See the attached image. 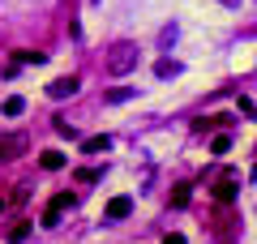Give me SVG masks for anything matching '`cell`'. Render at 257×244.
I'll return each mask as SVG.
<instances>
[{
	"mask_svg": "<svg viewBox=\"0 0 257 244\" xmlns=\"http://www.w3.org/2000/svg\"><path fill=\"white\" fill-rule=\"evenodd\" d=\"M47 52H13V64H43Z\"/></svg>",
	"mask_w": 257,
	"mask_h": 244,
	"instance_id": "8fae6325",
	"label": "cell"
},
{
	"mask_svg": "<svg viewBox=\"0 0 257 244\" xmlns=\"http://www.w3.org/2000/svg\"><path fill=\"white\" fill-rule=\"evenodd\" d=\"M90 5H99V0H90Z\"/></svg>",
	"mask_w": 257,
	"mask_h": 244,
	"instance_id": "7402d4cb",
	"label": "cell"
},
{
	"mask_svg": "<svg viewBox=\"0 0 257 244\" xmlns=\"http://www.w3.org/2000/svg\"><path fill=\"white\" fill-rule=\"evenodd\" d=\"M0 214H5V197H0Z\"/></svg>",
	"mask_w": 257,
	"mask_h": 244,
	"instance_id": "ffe728a7",
	"label": "cell"
},
{
	"mask_svg": "<svg viewBox=\"0 0 257 244\" xmlns=\"http://www.w3.org/2000/svg\"><path fill=\"white\" fill-rule=\"evenodd\" d=\"M82 150H86V154H103V150H111V137H107V133L86 137V142H82Z\"/></svg>",
	"mask_w": 257,
	"mask_h": 244,
	"instance_id": "ba28073f",
	"label": "cell"
},
{
	"mask_svg": "<svg viewBox=\"0 0 257 244\" xmlns=\"http://www.w3.org/2000/svg\"><path fill=\"white\" fill-rule=\"evenodd\" d=\"M214 201H223V206H231V201H236V176H231V172L214 184Z\"/></svg>",
	"mask_w": 257,
	"mask_h": 244,
	"instance_id": "8992f818",
	"label": "cell"
},
{
	"mask_svg": "<svg viewBox=\"0 0 257 244\" xmlns=\"http://www.w3.org/2000/svg\"><path fill=\"white\" fill-rule=\"evenodd\" d=\"M210 150H214V154H227V150H231V137H227V133H219V137L210 142Z\"/></svg>",
	"mask_w": 257,
	"mask_h": 244,
	"instance_id": "9a60e30c",
	"label": "cell"
},
{
	"mask_svg": "<svg viewBox=\"0 0 257 244\" xmlns=\"http://www.w3.org/2000/svg\"><path fill=\"white\" fill-rule=\"evenodd\" d=\"M77 184H99V172L94 167H77Z\"/></svg>",
	"mask_w": 257,
	"mask_h": 244,
	"instance_id": "4fadbf2b",
	"label": "cell"
},
{
	"mask_svg": "<svg viewBox=\"0 0 257 244\" xmlns=\"http://www.w3.org/2000/svg\"><path fill=\"white\" fill-rule=\"evenodd\" d=\"M64 163H69V159H64L60 150H43V154H39V167H43V172H60Z\"/></svg>",
	"mask_w": 257,
	"mask_h": 244,
	"instance_id": "52a82bcc",
	"label": "cell"
},
{
	"mask_svg": "<svg viewBox=\"0 0 257 244\" xmlns=\"http://www.w3.org/2000/svg\"><path fill=\"white\" fill-rule=\"evenodd\" d=\"M26 235H30V223L22 218V223H13V227H9V235H5V240H9V244H22Z\"/></svg>",
	"mask_w": 257,
	"mask_h": 244,
	"instance_id": "30bf717a",
	"label": "cell"
},
{
	"mask_svg": "<svg viewBox=\"0 0 257 244\" xmlns=\"http://www.w3.org/2000/svg\"><path fill=\"white\" fill-rule=\"evenodd\" d=\"M0 111H5V116H22V111H26V99H22V94H9V99L0 103Z\"/></svg>",
	"mask_w": 257,
	"mask_h": 244,
	"instance_id": "9c48e42d",
	"label": "cell"
},
{
	"mask_svg": "<svg viewBox=\"0 0 257 244\" xmlns=\"http://www.w3.org/2000/svg\"><path fill=\"white\" fill-rule=\"evenodd\" d=\"M128 94H133V90H128V86H120V90H107V99H111V103H124Z\"/></svg>",
	"mask_w": 257,
	"mask_h": 244,
	"instance_id": "e0dca14e",
	"label": "cell"
},
{
	"mask_svg": "<svg viewBox=\"0 0 257 244\" xmlns=\"http://www.w3.org/2000/svg\"><path fill=\"white\" fill-rule=\"evenodd\" d=\"M52 129H56V133H60V137H69V142H73V137H77V129H73V125H69V120H56V125H52Z\"/></svg>",
	"mask_w": 257,
	"mask_h": 244,
	"instance_id": "2e32d148",
	"label": "cell"
},
{
	"mask_svg": "<svg viewBox=\"0 0 257 244\" xmlns=\"http://www.w3.org/2000/svg\"><path fill=\"white\" fill-rule=\"evenodd\" d=\"M219 5L223 9H240V0H219Z\"/></svg>",
	"mask_w": 257,
	"mask_h": 244,
	"instance_id": "d6986e66",
	"label": "cell"
},
{
	"mask_svg": "<svg viewBox=\"0 0 257 244\" xmlns=\"http://www.w3.org/2000/svg\"><path fill=\"white\" fill-rule=\"evenodd\" d=\"M26 150H30V137H26V133H9V137H0V163L22 159Z\"/></svg>",
	"mask_w": 257,
	"mask_h": 244,
	"instance_id": "7a4b0ae2",
	"label": "cell"
},
{
	"mask_svg": "<svg viewBox=\"0 0 257 244\" xmlns=\"http://www.w3.org/2000/svg\"><path fill=\"white\" fill-rule=\"evenodd\" d=\"M253 180H257V163H253Z\"/></svg>",
	"mask_w": 257,
	"mask_h": 244,
	"instance_id": "44dd1931",
	"label": "cell"
},
{
	"mask_svg": "<svg viewBox=\"0 0 257 244\" xmlns=\"http://www.w3.org/2000/svg\"><path fill=\"white\" fill-rule=\"evenodd\" d=\"M73 206V193H56L52 201H47V210H43V227H60V214Z\"/></svg>",
	"mask_w": 257,
	"mask_h": 244,
	"instance_id": "3957f363",
	"label": "cell"
},
{
	"mask_svg": "<svg viewBox=\"0 0 257 244\" xmlns=\"http://www.w3.org/2000/svg\"><path fill=\"white\" fill-rule=\"evenodd\" d=\"M133 69H138V43L120 39V43L107 52V73L111 77H124V73H133Z\"/></svg>",
	"mask_w": 257,
	"mask_h": 244,
	"instance_id": "6da1fadb",
	"label": "cell"
},
{
	"mask_svg": "<svg viewBox=\"0 0 257 244\" xmlns=\"http://www.w3.org/2000/svg\"><path fill=\"white\" fill-rule=\"evenodd\" d=\"M128 214H133V197H111L107 210H103L107 223H120V218H128Z\"/></svg>",
	"mask_w": 257,
	"mask_h": 244,
	"instance_id": "277c9868",
	"label": "cell"
},
{
	"mask_svg": "<svg viewBox=\"0 0 257 244\" xmlns=\"http://www.w3.org/2000/svg\"><path fill=\"white\" fill-rule=\"evenodd\" d=\"M77 86H82L77 77H56L52 86H47V94H52V99H73V94H77Z\"/></svg>",
	"mask_w": 257,
	"mask_h": 244,
	"instance_id": "5b68a950",
	"label": "cell"
},
{
	"mask_svg": "<svg viewBox=\"0 0 257 244\" xmlns=\"http://www.w3.org/2000/svg\"><path fill=\"white\" fill-rule=\"evenodd\" d=\"M172 206H176V210H184V206H189V184H180V189L172 193Z\"/></svg>",
	"mask_w": 257,
	"mask_h": 244,
	"instance_id": "5bb4252c",
	"label": "cell"
},
{
	"mask_svg": "<svg viewBox=\"0 0 257 244\" xmlns=\"http://www.w3.org/2000/svg\"><path fill=\"white\" fill-rule=\"evenodd\" d=\"M231 116H210V120H197V133H206V129H223Z\"/></svg>",
	"mask_w": 257,
	"mask_h": 244,
	"instance_id": "7c38bea8",
	"label": "cell"
},
{
	"mask_svg": "<svg viewBox=\"0 0 257 244\" xmlns=\"http://www.w3.org/2000/svg\"><path fill=\"white\" fill-rule=\"evenodd\" d=\"M163 244H189V240H184L180 231H167V235H163Z\"/></svg>",
	"mask_w": 257,
	"mask_h": 244,
	"instance_id": "ac0fdd59",
	"label": "cell"
}]
</instances>
